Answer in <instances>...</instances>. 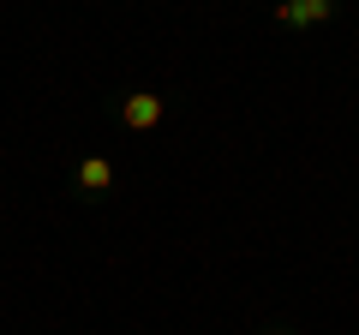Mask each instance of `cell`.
<instances>
[{
    "instance_id": "1",
    "label": "cell",
    "mask_w": 359,
    "mask_h": 335,
    "mask_svg": "<svg viewBox=\"0 0 359 335\" xmlns=\"http://www.w3.org/2000/svg\"><path fill=\"white\" fill-rule=\"evenodd\" d=\"M120 120H126L132 132H150V126H162V96H150V90H132L126 102H120Z\"/></svg>"
},
{
    "instance_id": "3",
    "label": "cell",
    "mask_w": 359,
    "mask_h": 335,
    "mask_svg": "<svg viewBox=\"0 0 359 335\" xmlns=\"http://www.w3.org/2000/svg\"><path fill=\"white\" fill-rule=\"evenodd\" d=\"M72 180H78V192H108V186H114V162H102V156H84Z\"/></svg>"
},
{
    "instance_id": "2",
    "label": "cell",
    "mask_w": 359,
    "mask_h": 335,
    "mask_svg": "<svg viewBox=\"0 0 359 335\" xmlns=\"http://www.w3.org/2000/svg\"><path fill=\"white\" fill-rule=\"evenodd\" d=\"M330 13H335V0H276L282 25H323Z\"/></svg>"
}]
</instances>
